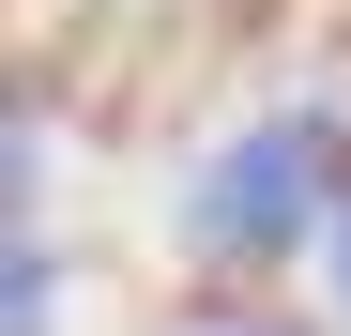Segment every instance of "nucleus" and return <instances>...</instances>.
Wrapping results in <instances>:
<instances>
[{
	"instance_id": "nucleus-1",
	"label": "nucleus",
	"mask_w": 351,
	"mask_h": 336,
	"mask_svg": "<svg viewBox=\"0 0 351 336\" xmlns=\"http://www.w3.org/2000/svg\"><path fill=\"white\" fill-rule=\"evenodd\" d=\"M336 199H351V138L321 123V107H260V123H229L199 168H184V199H168V245H184L199 275H290V260H321L336 230Z\"/></svg>"
},
{
	"instance_id": "nucleus-2",
	"label": "nucleus",
	"mask_w": 351,
	"mask_h": 336,
	"mask_svg": "<svg viewBox=\"0 0 351 336\" xmlns=\"http://www.w3.org/2000/svg\"><path fill=\"white\" fill-rule=\"evenodd\" d=\"M168 336H321V321H290V306H245V291H214V306H184Z\"/></svg>"
},
{
	"instance_id": "nucleus-3",
	"label": "nucleus",
	"mask_w": 351,
	"mask_h": 336,
	"mask_svg": "<svg viewBox=\"0 0 351 336\" xmlns=\"http://www.w3.org/2000/svg\"><path fill=\"white\" fill-rule=\"evenodd\" d=\"M306 291H321V336H351V199H336V230H321V260H306Z\"/></svg>"
}]
</instances>
